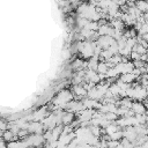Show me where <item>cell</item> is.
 Returning <instances> with one entry per match:
<instances>
[{
  "instance_id": "1",
  "label": "cell",
  "mask_w": 148,
  "mask_h": 148,
  "mask_svg": "<svg viewBox=\"0 0 148 148\" xmlns=\"http://www.w3.org/2000/svg\"><path fill=\"white\" fill-rule=\"evenodd\" d=\"M73 98H74V95L69 91V90H61L56 97H54V99H53V104L57 106V108H59V109H64L71 101H73Z\"/></svg>"
},
{
  "instance_id": "2",
  "label": "cell",
  "mask_w": 148,
  "mask_h": 148,
  "mask_svg": "<svg viewBox=\"0 0 148 148\" xmlns=\"http://www.w3.org/2000/svg\"><path fill=\"white\" fill-rule=\"evenodd\" d=\"M65 109H66L68 112L74 113V112H81V111L84 110L86 108H84V105H83V103H82L81 101H75V99H73V101H71V102L65 106Z\"/></svg>"
},
{
  "instance_id": "3",
  "label": "cell",
  "mask_w": 148,
  "mask_h": 148,
  "mask_svg": "<svg viewBox=\"0 0 148 148\" xmlns=\"http://www.w3.org/2000/svg\"><path fill=\"white\" fill-rule=\"evenodd\" d=\"M113 40L114 39L111 36H99L95 42L98 46L102 47V50H106V49H109V46L112 44Z\"/></svg>"
},
{
  "instance_id": "4",
  "label": "cell",
  "mask_w": 148,
  "mask_h": 148,
  "mask_svg": "<svg viewBox=\"0 0 148 148\" xmlns=\"http://www.w3.org/2000/svg\"><path fill=\"white\" fill-rule=\"evenodd\" d=\"M45 128L40 121H31L28 125V132L31 134H42Z\"/></svg>"
},
{
  "instance_id": "5",
  "label": "cell",
  "mask_w": 148,
  "mask_h": 148,
  "mask_svg": "<svg viewBox=\"0 0 148 148\" xmlns=\"http://www.w3.org/2000/svg\"><path fill=\"white\" fill-rule=\"evenodd\" d=\"M136 136H138V134H136V132H135V130H134L133 126H127V127H125V130L123 131V138L127 139V140L131 141L132 143L136 140Z\"/></svg>"
},
{
  "instance_id": "6",
  "label": "cell",
  "mask_w": 148,
  "mask_h": 148,
  "mask_svg": "<svg viewBox=\"0 0 148 148\" xmlns=\"http://www.w3.org/2000/svg\"><path fill=\"white\" fill-rule=\"evenodd\" d=\"M131 110L134 114H146V112H147L146 105L142 102H139V101H135V102L132 103Z\"/></svg>"
},
{
  "instance_id": "7",
  "label": "cell",
  "mask_w": 148,
  "mask_h": 148,
  "mask_svg": "<svg viewBox=\"0 0 148 148\" xmlns=\"http://www.w3.org/2000/svg\"><path fill=\"white\" fill-rule=\"evenodd\" d=\"M73 120H74V114H73L72 112L66 111V112L62 113V117H61V125H64V126L71 125V124L73 123Z\"/></svg>"
},
{
  "instance_id": "8",
  "label": "cell",
  "mask_w": 148,
  "mask_h": 148,
  "mask_svg": "<svg viewBox=\"0 0 148 148\" xmlns=\"http://www.w3.org/2000/svg\"><path fill=\"white\" fill-rule=\"evenodd\" d=\"M119 80H121L123 82H125V83H133L135 80H138V77L134 75V74H132V73H126V74H121L120 75V79Z\"/></svg>"
},
{
  "instance_id": "9",
  "label": "cell",
  "mask_w": 148,
  "mask_h": 148,
  "mask_svg": "<svg viewBox=\"0 0 148 148\" xmlns=\"http://www.w3.org/2000/svg\"><path fill=\"white\" fill-rule=\"evenodd\" d=\"M73 92H74V95H76L77 97H83V96L87 95V90H86L84 87L81 86V84H75V86L73 87Z\"/></svg>"
},
{
  "instance_id": "10",
  "label": "cell",
  "mask_w": 148,
  "mask_h": 148,
  "mask_svg": "<svg viewBox=\"0 0 148 148\" xmlns=\"http://www.w3.org/2000/svg\"><path fill=\"white\" fill-rule=\"evenodd\" d=\"M124 22L120 20V18H113L112 21H111V23H110V27L111 28H113L114 30H119V31H121L123 29H124Z\"/></svg>"
},
{
  "instance_id": "11",
  "label": "cell",
  "mask_w": 148,
  "mask_h": 148,
  "mask_svg": "<svg viewBox=\"0 0 148 148\" xmlns=\"http://www.w3.org/2000/svg\"><path fill=\"white\" fill-rule=\"evenodd\" d=\"M104 134H106V135H110V134H112V133H114V132H117V131H119V127L114 124V123H110L108 126H105L104 127Z\"/></svg>"
},
{
  "instance_id": "12",
  "label": "cell",
  "mask_w": 148,
  "mask_h": 148,
  "mask_svg": "<svg viewBox=\"0 0 148 148\" xmlns=\"http://www.w3.org/2000/svg\"><path fill=\"white\" fill-rule=\"evenodd\" d=\"M135 7L141 13H148V2L146 0H138L135 3Z\"/></svg>"
},
{
  "instance_id": "13",
  "label": "cell",
  "mask_w": 148,
  "mask_h": 148,
  "mask_svg": "<svg viewBox=\"0 0 148 148\" xmlns=\"http://www.w3.org/2000/svg\"><path fill=\"white\" fill-rule=\"evenodd\" d=\"M89 131H90L91 135H94V136H96V138H99V136L104 133V131L102 130V127L96 126V125H91V126L89 127Z\"/></svg>"
},
{
  "instance_id": "14",
  "label": "cell",
  "mask_w": 148,
  "mask_h": 148,
  "mask_svg": "<svg viewBox=\"0 0 148 148\" xmlns=\"http://www.w3.org/2000/svg\"><path fill=\"white\" fill-rule=\"evenodd\" d=\"M1 138H2V140H3V141H6V142H10V141H14L16 136H15V135L9 131V130H6V131L2 133Z\"/></svg>"
},
{
  "instance_id": "15",
  "label": "cell",
  "mask_w": 148,
  "mask_h": 148,
  "mask_svg": "<svg viewBox=\"0 0 148 148\" xmlns=\"http://www.w3.org/2000/svg\"><path fill=\"white\" fill-rule=\"evenodd\" d=\"M132 99L130 98V97H123L120 101H119V104H120V106L121 108H125V109H131V106H132Z\"/></svg>"
},
{
  "instance_id": "16",
  "label": "cell",
  "mask_w": 148,
  "mask_h": 148,
  "mask_svg": "<svg viewBox=\"0 0 148 148\" xmlns=\"http://www.w3.org/2000/svg\"><path fill=\"white\" fill-rule=\"evenodd\" d=\"M108 69H109V67L106 66V64H105L104 61H99L98 65H97L96 72H97L98 74H105V73L108 72Z\"/></svg>"
},
{
  "instance_id": "17",
  "label": "cell",
  "mask_w": 148,
  "mask_h": 148,
  "mask_svg": "<svg viewBox=\"0 0 148 148\" xmlns=\"http://www.w3.org/2000/svg\"><path fill=\"white\" fill-rule=\"evenodd\" d=\"M108 139L109 140H116V141H120L121 139H123V131H117V132H114V133H112V134H110V135H108Z\"/></svg>"
},
{
  "instance_id": "18",
  "label": "cell",
  "mask_w": 148,
  "mask_h": 148,
  "mask_svg": "<svg viewBox=\"0 0 148 148\" xmlns=\"http://www.w3.org/2000/svg\"><path fill=\"white\" fill-rule=\"evenodd\" d=\"M119 74H118V72L116 71V68L114 67H111V68H109L108 69V72L105 73V77L106 79H113V77H117Z\"/></svg>"
},
{
  "instance_id": "19",
  "label": "cell",
  "mask_w": 148,
  "mask_h": 148,
  "mask_svg": "<svg viewBox=\"0 0 148 148\" xmlns=\"http://www.w3.org/2000/svg\"><path fill=\"white\" fill-rule=\"evenodd\" d=\"M136 44H138L136 38H128V39H126V46H128L130 49H133Z\"/></svg>"
},
{
  "instance_id": "20",
  "label": "cell",
  "mask_w": 148,
  "mask_h": 148,
  "mask_svg": "<svg viewBox=\"0 0 148 148\" xmlns=\"http://www.w3.org/2000/svg\"><path fill=\"white\" fill-rule=\"evenodd\" d=\"M120 141H116V140H108L106 145H108V148H117L119 146Z\"/></svg>"
},
{
  "instance_id": "21",
  "label": "cell",
  "mask_w": 148,
  "mask_h": 148,
  "mask_svg": "<svg viewBox=\"0 0 148 148\" xmlns=\"http://www.w3.org/2000/svg\"><path fill=\"white\" fill-rule=\"evenodd\" d=\"M130 58H131L133 61H135V60H140V54L136 53L135 51H132L131 54H130Z\"/></svg>"
},
{
  "instance_id": "22",
  "label": "cell",
  "mask_w": 148,
  "mask_h": 148,
  "mask_svg": "<svg viewBox=\"0 0 148 148\" xmlns=\"http://www.w3.org/2000/svg\"><path fill=\"white\" fill-rule=\"evenodd\" d=\"M141 37H142V38L148 43V32H147V34H145V35H143V36H141Z\"/></svg>"
},
{
  "instance_id": "23",
  "label": "cell",
  "mask_w": 148,
  "mask_h": 148,
  "mask_svg": "<svg viewBox=\"0 0 148 148\" xmlns=\"http://www.w3.org/2000/svg\"><path fill=\"white\" fill-rule=\"evenodd\" d=\"M145 125L148 127V114H146V121H145Z\"/></svg>"
},
{
  "instance_id": "24",
  "label": "cell",
  "mask_w": 148,
  "mask_h": 148,
  "mask_svg": "<svg viewBox=\"0 0 148 148\" xmlns=\"http://www.w3.org/2000/svg\"><path fill=\"white\" fill-rule=\"evenodd\" d=\"M146 67H147V71H148V61L146 62Z\"/></svg>"
},
{
  "instance_id": "25",
  "label": "cell",
  "mask_w": 148,
  "mask_h": 148,
  "mask_svg": "<svg viewBox=\"0 0 148 148\" xmlns=\"http://www.w3.org/2000/svg\"><path fill=\"white\" fill-rule=\"evenodd\" d=\"M146 54H147V56H148V49H147V52H146Z\"/></svg>"
},
{
  "instance_id": "26",
  "label": "cell",
  "mask_w": 148,
  "mask_h": 148,
  "mask_svg": "<svg viewBox=\"0 0 148 148\" xmlns=\"http://www.w3.org/2000/svg\"><path fill=\"white\" fill-rule=\"evenodd\" d=\"M147 139H148V135H147Z\"/></svg>"
}]
</instances>
